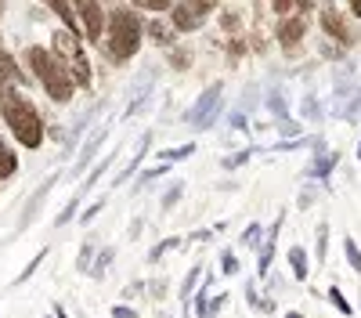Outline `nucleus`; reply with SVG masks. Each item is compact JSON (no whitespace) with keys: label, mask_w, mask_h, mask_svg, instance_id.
Wrapping results in <instances>:
<instances>
[{"label":"nucleus","mask_w":361,"mask_h":318,"mask_svg":"<svg viewBox=\"0 0 361 318\" xmlns=\"http://www.w3.org/2000/svg\"><path fill=\"white\" fill-rule=\"evenodd\" d=\"M0 116H4V123L11 127L18 145H25V149H40L44 120H40L37 105L29 98H22L18 91H4V98H0Z\"/></svg>","instance_id":"f257e3e1"},{"label":"nucleus","mask_w":361,"mask_h":318,"mask_svg":"<svg viewBox=\"0 0 361 318\" xmlns=\"http://www.w3.org/2000/svg\"><path fill=\"white\" fill-rule=\"evenodd\" d=\"M141 18L130 11V8H116L112 18H109V54H112V62H127V58L137 54L141 47Z\"/></svg>","instance_id":"f03ea898"},{"label":"nucleus","mask_w":361,"mask_h":318,"mask_svg":"<svg viewBox=\"0 0 361 318\" xmlns=\"http://www.w3.org/2000/svg\"><path fill=\"white\" fill-rule=\"evenodd\" d=\"M29 66H33L37 80L44 83V91L62 105L73 98V80L69 73L62 69V58H58L54 51H44V47H29Z\"/></svg>","instance_id":"7ed1b4c3"},{"label":"nucleus","mask_w":361,"mask_h":318,"mask_svg":"<svg viewBox=\"0 0 361 318\" xmlns=\"http://www.w3.org/2000/svg\"><path fill=\"white\" fill-rule=\"evenodd\" d=\"M217 112H221V83L214 87H206V91L195 98V105L185 112V120L195 127V130H206V127H214L217 120Z\"/></svg>","instance_id":"20e7f679"},{"label":"nucleus","mask_w":361,"mask_h":318,"mask_svg":"<svg viewBox=\"0 0 361 318\" xmlns=\"http://www.w3.org/2000/svg\"><path fill=\"white\" fill-rule=\"evenodd\" d=\"M209 8H214V0H180V4L173 8V25L192 33V29H199L206 22Z\"/></svg>","instance_id":"39448f33"},{"label":"nucleus","mask_w":361,"mask_h":318,"mask_svg":"<svg viewBox=\"0 0 361 318\" xmlns=\"http://www.w3.org/2000/svg\"><path fill=\"white\" fill-rule=\"evenodd\" d=\"M76 11L87 25V37L90 40H102V29H105V18H102V4L98 0H76Z\"/></svg>","instance_id":"423d86ee"},{"label":"nucleus","mask_w":361,"mask_h":318,"mask_svg":"<svg viewBox=\"0 0 361 318\" xmlns=\"http://www.w3.org/2000/svg\"><path fill=\"white\" fill-rule=\"evenodd\" d=\"M105 137H109V127H94V130H90V137H87V145H83V149H80V156H76V173L83 170V166H90V159H94L98 156V149H102V145H105Z\"/></svg>","instance_id":"0eeeda50"},{"label":"nucleus","mask_w":361,"mask_h":318,"mask_svg":"<svg viewBox=\"0 0 361 318\" xmlns=\"http://www.w3.org/2000/svg\"><path fill=\"white\" fill-rule=\"evenodd\" d=\"M279 228H282V217H275V228L267 231V239H264V246H260V260H257V271H260V275H267V271H271V257H275Z\"/></svg>","instance_id":"6e6552de"},{"label":"nucleus","mask_w":361,"mask_h":318,"mask_svg":"<svg viewBox=\"0 0 361 318\" xmlns=\"http://www.w3.org/2000/svg\"><path fill=\"white\" fill-rule=\"evenodd\" d=\"M148 145H152V134H141V141H137V152L130 156V163L123 166V173H116V185H123L127 178H130V173H137V166H141V159H145V152H148Z\"/></svg>","instance_id":"1a4fd4ad"},{"label":"nucleus","mask_w":361,"mask_h":318,"mask_svg":"<svg viewBox=\"0 0 361 318\" xmlns=\"http://www.w3.org/2000/svg\"><path fill=\"white\" fill-rule=\"evenodd\" d=\"M300 37H304V18H289V22H282V29H279V40H282L286 47H293Z\"/></svg>","instance_id":"9d476101"},{"label":"nucleus","mask_w":361,"mask_h":318,"mask_svg":"<svg viewBox=\"0 0 361 318\" xmlns=\"http://www.w3.org/2000/svg\"><path fill=\"white\" fill-rule=\"evenodd\" d=\"M289 264H293V275L304 282L307 271H311V268H307V250H304V246H293V250H289Z\"/></svg>","instance_id":"9b49d317"},{"label":"nucleus","mask_w":361,"mask_h":318,"mask_svg":"<svg viewBox=\"0 0 361 318\" xmlns=\"http://www.w3.org/2000/svg\"><path fill=\"white\" fill-rule=\"evenodd\" d=\"M47 8L62 18L66 25H73L76 29V8H73V0H47Z\"/></svg>","instance_id":"f8f14e48"},{"label":"nucleus","mask_w":361,"mask_h":318,"mask_svg":"<svg viewBox=\"0 0 361 318\" xmlns=\"http://www.w3.org/2000/svg\"><path fill=\"white\" fill-rule=\"evenodd\" d=\"M11 173H18V159H15V152L8 149V141L0 137V178H11Z\"/></svg>","instance_id":"ddd939ff"},{"label":"nucleus","mask_w":361,"mask_h":318,"mask_svg":"<svg viewBox=\"0 0 361 318\" xmlns=\"http://www.w3.org/2000/svg\"><path fill=\"white\" fill-rule=\"evenodd\" d=\"M322 22H325L329 33H336L343 44H350V33H347V25H343V18H340L336 11H325V15H322Z\"/></svg>","instance_id":"4468645a"},{"label":"nucleus","mask_w":361,"mask_h":318,"mask_svg":"<svg viewBox=\"0 0 361 318\" xmlns=\"http://www.w3.org/2000/svg\"><path fill=\"white\" fill-rule=\"evenodd\" d=\"M73 69H76V87H87L90 83V66H87V54L83 51H73Z\"/></svg>","instance_id":"2eb2a0df"},{"label":"nucleus","mask_w":361,"mask_h":318,"mask_svg":"<svg viewBox=\"0 0 361 318\" xmlns=\"http://www.w3.org/2000/svg\"><path fill=\"white\" fill-rule=\"evenodd\" d=\"M18 83L22 76H18V66H15V58L11 54H4V51H0V87H4V83Z\"/></svg>","instance_id":"dca6fc26"},{"label":"nucleus","mask_w":361,"mask_h":318,"mask_svg":"<svg viewBox=\"0 0 361 318\" xmlns=\"http://www.w3.org/2000/svg\"><path fill=\"white\" fill-rule=\"evenodd\" d=\"M51 185H54V178H47L40 188H37V195H33V202H29V210H25V217H22V224H29V221H33V214L40 210V202H44V195L51 192Z\"/></svg>","instance_id":"f3484780"},{"label":"nucleus","mask_w":361,"mask_h":318,"mask_svg":"<svg viewBox=\"0 0 361 318\" xmlns=\"http://www.w3.org/2000/svg\"><path fill=\"white\" fill-rule=\"evenodd\" d=\"M267 105H271V112H275L279 120H286V98H282V91H279V87L267 94Z\"/></svg>","instance_id":"a211bd4d"},{"label":"nucleus","mask_w":361,"mask_h":318,"mask_svg":"<svg viewBox=\"0 0 361 318\" xmlns=\"http://www.w3.org/2000/svg\"><path fill=\"white\" fill-rule=\"evenodd\" d=\"M343 253H347V260H350V268L361 275V250H357V243H354V239H347V243H343Z\"/></svg>","instance_id":"6ab92c4d"},{"label":"nucleus","mask_w":361,"mask_h":318,"mask_svg":"<svg viewBox=\"0 0 361 318\" xmlns=\"http://www.w3.org/2000/svg\"><path fill=\"white\" fill-rule=\"evenodd\" d=\"M148 33H152V40H156V44H170V40H173V33H170V29H166L163 22H152V25H148Z\"/></svg>","instance_id":"aec40b11"},{"label":"nucleus","mask_w":361,"mask_h":318,"mask_svg":"<svg viewBox=\"0 0 361 318\" xmlns=\"http://www.w3.org/2000/svg\"><path fill=\"white\" fill-rule=\"evenodd\" d=\"M260 239H264V228L260 224H250L243 231V246H260Z\"/></svg>","instance_id":"412c9836"},{"label":"nucleus","mask_w":361,"mask_h":318,"mask_svg":"<svg viewBox=\"0 0 361 318\" xmlns=\"http://www.w3.org/2000/svg\"><path fill=\"white\" fill-rule=\"evenodd\" d=\"M109 166H112V156H105V159H102V163H98V166H94V170H90V178H87V181H83V188H94V181H98V178H102V173H105V170H109Z\"/></svg>","instance_id":"4be33fe9"},{"label":"nucleus","mask_w":361,"mask_h":318,"mask_svg":"<svg viewBox=\"0 0 361 318\" xmlns=\"http://www.w3.org/2000/svg\"><path fill=\"white\" fill-rule=\"evenodd\" d=\"M333 166H336V152H333V156H322V159L311 166V173H314V178H325V170H333Z\"/></svg>","instance_id":"5701e85b"},{"label":"nucleus","mask_w":361,"mask_h":318,"mask_svg":"<svg viewBox=\"0 0 361 318\" xmlns=\"http://www.w3.org/2000/svg\"><path fill=\"white\" fill-rule=\"evenodd\" d=\"M109 260H112V246H105V250L98 253V264L90 268V275H98V279H102V275H105V268H109Z\"/></svg>","instance_id":"b1692460"},{"label":"nucleus","mask_w":361,"mask_h":318,"mask_svg":"<svg viewBox=\"0 0 361 318\" xmlns=\"http://www.w3.org/2000/svg\"><path fill=\"white\" fill-rule=\"evenodd\" d=\"M192 152H195V145H180V149H170V152H163V163L185 159V156H192Z\"/></svg>","instance_id":"393cba45"},{"label":"nucleus","mask_w":361,"mask_h":318,"mask_svg":"<svg viewBox=\"0 0 361 318\" xmlns=\"http://www.w3.org/2000/svg\"><path fill=\"white\" fill-rule=\"evenodd\" d=\"M199 275H202V271H199V268H192V271H188V279H185V289H180V297H185V304H188V297L195 293V282H199Z\"/></svg>","instance_id":"a878e982"},{"label":"nucleus","mask_w":361,"mask_h":318,"mask_svg":"<svg viewBox=\"0 0 361 318\" xmlns=\"http://www.w3.org/2000/svg\"><path fill=\"white\" fill-rule=\"evenodd\" d=\"M329 300H333V304H336V311H340V314H350V304H347V297L340 293V289H336V286H333V289H329Z\"/></svg>","instance_id":"bb28decb"},{"label":"nucleus","mask_w":361,"mask_h":318,"mask_svg":"<svg viewBox=\"0 0 361 318\" xmlns=\"http://www.w3.org/2000/svg\"><path fill=\"white\" fill-rule=\"evenodd\" d=\"M134 4H137V8H148V11H166L173 0H134Z\"/></svg>","instance_id":"cd10ccee"},{"label":"nucleus","mask_w":361,"mask_h":318,"mask_svg":"<svg viewBox=\"0 0 361 318\" xmlns=\"http://www.w3.org/2000/svg\"><path fill=\"white\" fill-rule=\"evenodd\" d=\"M177 243H180V239H166V243H159V246H156V250H152V253H148V260H159V257H163V253H166V250H173V246H177Z\"/></svg>","instance_id":"c85d7f7f"},{"label":"nucleus","mask_w":361,"mask_h":318,"mask_svg":"<svg viewBox=\"0 0 361 318\" xmlns=\"http://www.w3.org/2000/svg\"><path fill=\"white\" fill-rule=\"evenodd\" d=\"M221 268H224V275H235V271H238V260H235V253H224V257H221Z\"/></svg>","instance_id":"c756f323"},{"label":"nucleus","mask_w":361,"mask_h":318,"mask_svg":"<svg viewBox=\"0 0 361 318\" xmlns=\"http://www.w3.org/2000/svg\"><path fill=\"white\" fill-rule=\"evenodd\" d=\"M177 199H180V185H173V188L163 195V210H173V202H177Z\"/></svg>","instance_id":"7c9ffc66"},{"label":"nucleus","mask_w":361,"mask_h":318,"mask_svg":"<svg viewBox=\"0 0 361 318\" xmlns=\"http://www.w3.org/2000/svg\"><path fill=\"white\" fill-rule=\"evenodd\" d=\"M90 253H94V246H83V253H80V260H76L80 271H90Z\"/></svg>","instance_id":"2f4dec72"},{"label":"nucleus","mask_w":361,"mask_h":318,"mask_svg":"<svg viewBox=\"0 0 361 318\" xmlns=\"http://www.w3.org/2000/svg\"><path fill=\"white\" fill-rule=\"evenodd\" d=\"M76 202H80V199H73V202H69V207H66L62 214H58V224H69V221L76 217Z\"/></svg>","instance_id":"473e14b6"},{"label":"nucleus","mask_w":361,"mask_h":318,"mask_svg":"<svg viewBox=\"0 0 361 318\" xmlns=\"http://www.w3.org/2000/svg\"><path fill=\"white\" fill-rule=\"evenodd\" d=\"M246 156H250V152H235V156H228V159H224V166H228V170L243 166V163H246Z\"/></svg>","instance_id":"72a5a7b5"},{"label":"nucleus","mask_w":361,"mask_h":318,"mask_svg":"<svg viewBox=\"0 0 361 318\" xmlns=\"http://www.w3.org/2000/svg\"><path fill=\"white\" fill-rule=\"evenodd\" d=\"M325 246H329V228L322 224L318 228V257H325Z\"/></svg>","instance_id":"f704fd0d"},{"label":"nucleus","mask_w":361,"mask_h":318,"mask_svg":"<svg viewBox=\"0 0 361 318\" xmlns=\"http://www.w3.org/2000/svg\"><path fill=\"white\" fill-rule=\"evenodd\" d=\"M112 318H137L130 307H123V304H119V307H112Z\"/></svg>","instance_id":"c9c22d12"},{"label":"nucleus","mask_w":361,"mask_h":318,"mask_svg":"<svg viewBox=\"0 0 361 318\" xmlns=\"http://www.w3.org/2000/svg\"><path fill=\"white\" fill-rule=\"evenodd\" d=\"M102 207H105V202H94V207H90V210H87V214H83V221H94V217H98V210H102Z\"/></svg>","instance_id":"e433bc0d"},{"label":"nucleus","mask_w":361,"mask_h":318,"mask_svg":"<svg viewBox=\"0 0 361 318\" xmlns=\"http://www.w3.org/2000/svg\"><path fill=\"white\" fill-rule=\"evenodd\" d=\"M350 11H354V15H361V0H350Z\"/></svg>","instance_id":"4c0bfd02"},{"label":"nucleus","mask_w":361,"mask_h":318,"mask_svg":"<svg viewBox=\"0 0 361 318\" xmlns=\"http://www.w3.org/2000/svg\"><path fill=\"white\" fill-rule=\"evenodd\" d=\"M296 4H300V8H311V4H314V0H296Z\"/></svg>","instance_id":"58836bf2"},{"label":"nucleus","mask_w":361,"mask_h":318,"mask_svg":"<svg viewBox=\"0 0 361 318\" xmlns=\"http://www.w3.org/2000/svg\"><path fill=\"white\" fill-rule=\"evenodd\" d=\"M286 318H304V314H296V311H289V314H286Z\"/></svg>","instance_id":"ea45409f"},{"label":"nucleus","mask_w":361,"mask_h":318,"mask_svg":"<svg viewBox=\"0 0 361 318\" xmlns=\"http://www.w3.org/2000/svg\"><path fill=\"white\" fill-rule=\"evenodd\" d=\"M357 159H361V145H357Z\"/></svg>","instance_id":"a19ab883"},{"label":"nucleus","mask_w":361,"mask_h":318,"mask_svg":"<svg viewBox=\"0 0 361 318\" xmlns=\"http://www.w3.org/2000/svg\"><path fill=\"white\" fill-rule=\"evenodd\" d=\"M0 8H4V0H0Z\"/></svg>","instance_id":"79ce46f5"}]
</instances>
